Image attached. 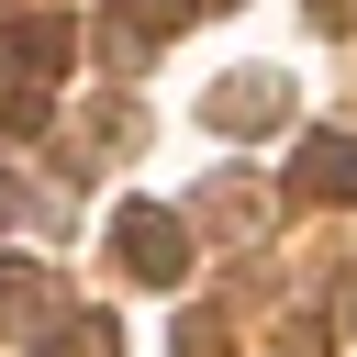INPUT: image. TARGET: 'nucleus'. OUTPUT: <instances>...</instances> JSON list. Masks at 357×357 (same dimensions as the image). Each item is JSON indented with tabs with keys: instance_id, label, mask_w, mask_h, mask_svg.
I'll use <instances>...</instances> for the list:
<instances>
[{
	"instance_id": "7ed1b4c3",
	"label": "nucleus",
	"mask_w": 357,
	"mask_h": 357,
	"mask_svg": "<svg viewBox=\"0 0 357 357\" xmlns=\"http://www.w3.org/2000/svg\"><path fill=\"white\" fill-rule=\"evenodd\" d=\"M56 357H112V324H67V335H56Z\"/></svg>"
},
{
	"instance_id": "f03ea898",
	"label": "nucleus",
	"mask_w": 357,
	"mask_h": 357,
	"mask_svg": "<svg viewBox=\"0 0 357 357\" xmlns=\"http://www.w3.org/2000/svg\"><path fill=\"white\" fill-rule=\"evenodd\" d=\"M301 190L346 201V190H357V134H312V145H301Z\"/></svg>"
},
{
	"instance_id": "f257e3e1",
	"label": "nucleus",
	"mask_w": 357,
	"mask_h": 357,
	"mask_svg": "<svg viewBox=\"0 0 357 357\" xmlns=\"http://www.w3.org/2000/svg\"><path fill=\"white\" fill-rule=\"evenodd\" d=\"M112 245H123V268H134V279H178V257H190V234H178L156 201H134V212L112 223Z\"/></svg>"
}]
</instances>
